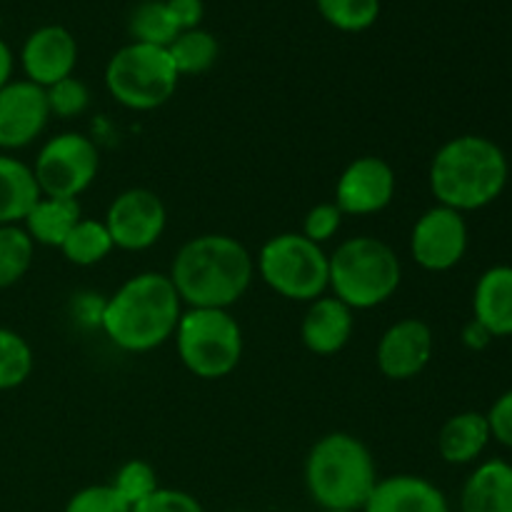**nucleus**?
<instances>
[{
	"instance_id": "obj_1",
	"label": "nucleus",
	"mask_w": 512,
	"mask_h": 512,
	"mask_svg": "<svg viewBox=\"0 0 512 512\" xmlns=\"http://www.w3.org/2000/svg\"><path fill=\"white\" fill-rule=\"evenodd\" d=\"M168 275L188 308L230 310L253 283L255 258L233 235L205 233L180 245Z\"/></svg>"
},
{
	"instance_id": "obj_2",
	"label": "nucleus",
	"mask_w": 512,
	"mask_h": 512,
	"mask_svg": "<svg viewBox=\"0 0 512 512\" xmlns=\"http://www.w3.org/2000/svg\"><path fill=\"white\" fill-rule=\"evenodd\" d=\"M183 300L165 273H138L103 303L98 323L115 348L150 353L173 340Z\"/></svg>"
},
{
	"instance_id": "obj_3",
	"label": "nucleus",
	"mask_w": 512,
	"mask_h": 512,
	"mask_svg": "<svg viewBox=\"0 0 512 512\" xmlns=\"http://www.w3.org/2000/svg\"><path fill=\"white\" fill-rule=\"evenodd\" d=\"M508 180V155L485 135H455L430 160L428 183L435 203L463 215L493 205L505 193Z\"/></svg>"
},
{
	"instance_id": "obj_4",
	"label": "nucleus",
	"mask_w": 512,
	"mask_h": 512,
	"mask_svg": "<svg viewBox=\"0 0 512 512\" xmlns=\"http://www.w3.org/2000/svg\"><path fill=\"white\" fill-rule=\"evenodd\" d=\"M303 480L320 510H363L380 478L368 445L335 430L315 440L305 458Z\"/></svg>"
},
{
	"instance_id": "obj_5",
	"label": "nucleus",
	"mask_w": 512,
	"mask_h": 512,
	"mask_svg": "<svg viewBox=\"0 0 512 512\" xmlns=\"http://www.w3.org/2000/svg\"><path fill=\"white\" fill-rule=\"evenodd\" d=\"M330 258V295L350 310H370L388 303L403 283V263L385 240L355 235L343 240Z\"/></svg>"
},
{
	"instance_id": "obj_6",
	"label": "nucleus",
	"mask_w": 512,
	"mask_h": 512,
	"mask_svg": "<svg viewBox=\"0 0 512 512\" xmlns=\"http://www.w3.org/2000/svg\"><path fill=\"white\" fill-rule=\"evenodd\" d=\"M173 338L180 363L200 380L228 378L243 360V328L230 310H183Z\"/></svg>"
},
{
	"instance_id": "obj_7",
	"label": "nucleus",
	"mask_w": 512,
	"mask_h": 512,
	"mask_svg": "<svg viewBox=\"0 0 512 512\" xmlns=\"http://www.w3.org/2000/svg\"><path fill=\"white\" fill-rule=\"evenodd\" d=\"M255 270L273 293L295 303H313L330 288L328 253L303 233H278L265 240Z\"/></svg>"
},
{
	"instance_id": "obj_8",
	"label": "nucleus",
	"mask_w": 512,
	"mask_h": 512,
	"mask_svg": "<svg viewBox=\"0 0 512 512\" xmlns=\"http://www.w3.org/2000/svg\"><path fill=\"white\" fill-rule=\"evenodd\" d=\"M180 75L168 48L128 43L115 50L105 65V88L123 108L148 113L175 95Z\"/></svg>"
},
{
	"instance_id": "obj_9",
	"label": "nucleus",
	"mask_w": 512,
	"mask_h": 512,
	"mask_svg": "<svg viewBox=\"0 0 512 512\" xmlns=\"http://www.w3.org/2000/svg\"><path fill=\"white\" fill-rule=\"evenodd\" d=\"M100 170V150L88 135H53L38 150L33 163L40 195L45 198L78 200L95 183Z\"/></svg>"
},
{
	"instance_id": "obj_10",
	"label": "nucleus",
	"mask_w": 512,
	"mask_h": 512,
	"mask_svg": "<svg viewBox=\"0 0 512 512\" xmlns=\"http://www.w3.org/2000/svg\"><path fill=\"white\" fill-rule=\"evenodd\" d=\"M470 230L463 213L435 203L425 210L410 233V255L428 273H448L463 263Z\"/></svg>"
},
{
	"instance_id": "obj_11",
	"label": "nucleus",
	"mask_w": 512,
	"mask_h": 512,
	"mask_svg": "<svg viewBox=\"0 0 512 512\" xmlns=\"http://www.w3.org/2000/svg\"><path fill=\"white\" fill-rule=\"evenodd\" d=\"M103 223L115 248L140 253V250L153 248L163 238L168 228V208L153 190L128 188L115 195Z\"/></svg>"
},
{
	"instance_id": "obj_12",
	"label": "nucleus",
	"mask_w": 512,
	"mask_h": 512,
	"mask_svg": "<svg viewBox=\"0 0 512 512\" xmlns=\"http://www.w3.org/2000/svg\"><path fill=\"white\" fill-rule=\"evenodd\" d=\"M398 178L388 160L363 155L353 163L345 165L335 183V198L340 213L345 218H365V215H378L393 203Z\"/></svg>"
},
{
	"instance_id": "obj_13",
	"label": "nucleus",
	"mask_w": 512,
	"mask_h": 512,
	"mask_svg": "<svg viewBox=\"0 0 512 512\" xmlns=\"http://www.w3.org/2000/svg\"><path fill=\"white\" fill-rule=\"evenodd\" d=\"M435 353V335L425 320H395L378 340L375 363L388 380L405 383L423 373Z\"/></svg>"
},
{
	"instance_id": "obj_14",
	"label": "nucleus",
	"mask_w": 512,
	"mask_h": 512,
	"mask_svg": "<svg viewBox=\"0 0 512 512\" xmlns=\"http://www.w3.org/2000/svg\"><path fill=\"white\" fill-rule=\"evenodd\" d=\"M50 123L45 88L30 80H10L0 90V150H23L45 133Z\"/></svg>"
},
{
	"instance_id": "obj_15",
	"label": "nucleus",
	"mask_w": 512,
	"mask_h": 512,
	"mask_svg": "<svg viewBox=\"0 0 512 512\" xmlns=\"http://www.w3.org/2000/svg\"><path fill=\"white\" fill-rule=\"evenodd\" d=\"M20 65L25 80L50 88L73 75L78 65V40L63 25H43L25 38Z\"/></svg>"
},
{
	"instance_id": "obj_16",
	"label": "nucleus",
	"mask_w": 512,
	"mask_h": 512,
	"mask_svg": "<svg viewBox=\"0 0 512 512\" xmlns=\"http://www.w3.org/2000/svg\"><path fill=\"white\" fill-rule=\"evenodd\" d=\"M363 512H450V503L428 478L400 473L378 480Z\"/></svg>"
},
{
	"instance_id": "obj_17",
	"label": "nucleus",
	"mask_w": 512,
	"mask_h": 512,
	"mask_svg": "<svg viewBox=\"0 0 512 512\" xmlns=\"http://www.w3.org/2000/svg\"><path fill=\"white\" fill-rule=\"evenodd\" d=\"M355 330V310H350L335 295L308 303L300 323V338L313 355H335L350 343Z\"/></svg>"
},
{
	"instance_id": "obj_18",
	"label": "nucleus",
	"mask_w": 512,
	"mask_h": 512,
	"mask_svg": "<svg viewBox=\"0 0 512 512\" xmlns=\"http://www.w3.org/2000/svg\"><path fill=\"white\" fill-rule=\"evenodd\" d=\"M473 318L493 338L512 335V265H493L473 290Z\"/></svg>"
},
{
	"instance_id": "obj_19",
	"label": "nucleus",
	"mask_w": 512,
	"mask_h": 512,
	"mask_svg": "<svg viewBox=\"0 0 512 512\" xmlns=\"http://www.w3.org/2000/svg\"><path fill=\"white\" fill-rule=\"evenodd\" d=\"M460 512H512V463H480L460 490Z\"/></svg>"
},
{
	"instance_id": "obj_20",
	"label": "nucleus",
	"mask_w": 512,
	"mask_h": 512,
	"mask_svg": "<svg viewBox=\"0 0 512 512\" xmlns=\"http://www.w3.org/2000/svg\"><path fill=\"white\" fill-rule=\"evenodd\" d=\"M490 440L493 435L485 413L465 410L443 423L438 433V453L448 465H470L480 460Z\"/></svg>"
},
{
	"instance_id": "obj_21",
	"label": "nucleus",
	"mask_w": 512,
	"mask_h": 512,
	"mask_svg": "<svg viewBox=\"0 0 512 512\" xmlns=\"http://www.w3.org/2000/svg\"><path fill=\"white\" fill-rule=\"evenodd\" d=\"M40 198L33 165L0 153V225H23Z\"/></svg>"
},
{
	"instance_id": "obj_22",
	"label": "nucleus",
	"mask_w": 512,
	"mask_h": 512,
	"mask_svg": "<svg viewBox=\"0 0 512 512\" xmlns=\"http://www.w3.org/2000/svg\"><path fill=\"white\" fill-rule=\"evenodd\" d=\"M83 218L78 200L70 198H40L23 220L25 233L33 238L35 245L58 248L65 243L70 230Z\"/></svg>"
},
{
	"instance_id": "obj_23",
	"label": "nucleus",
	"mask_w": 512,
	"mask_h": 512,
	"mask_svg": "<svg viewBox=\"0 0 512 512\" xmlns=\"http://www.w3.org/2000/svg\"><path fill=\"white\" fill-rule=\"evenodd\" d=\"M113 238H110L108 228H105L103 220L93 218H80L78 225L70 230V235L65 238V243L60 245V253L68 260L70 265H78V268H90V265H98L113 253Z\"/></svg>"
},
{
	"instance_id": "obj_24",
	"label": "nucleus",
	"mask_w": 512,
	"mask_h": 512,
	"mask_svg": "<svg viewBox=\"0 0 512 512\" xmlns=\"http://www.w3.org/2000/svg\"><path fill=\"white\" fill-rule=\"evenodd\" d=\"M220 53V45L213 33L203 28L183 30L178 38L168 45V55L173 60L178 75H203L215 65Z\"/></svg>"
},
{
	"instance_id": "obj_25",
	"label": "nucleus",
	"mask_w": 512,
	"mask_h": 512,
	"mask_svg": "<svg viewBox=\"0 0 512 512\" xmlns=\"http://www.w3.org/2000/svg\"><path fill=\"white\" fill-rule=\"evenodd\" d=\"M178 33L180 28L165 0H143L133 10V15H130V35H133V43L168 48L178 38Z\"/></svg>"
},
{
	"instance_id": "obj_26",
	"label": "nucleus",
	"mask_w": 512,
	"mask_h": 512,
	"mask_svg": "<svg viewBox=\"0 0 512 512\" xmlns=\"http://www.w3.org/2000/svg\"><path fill=\"white\" fill-rule=\"evenodd\" d=\"M35 258V243L23 225H0V290L20 283Z\"/></svg>"
},
{
	"instance_id": "obj_27",
	"label": "nucleus",
	"mask_w": 512,
	"mask_h": 512,
	"mask_svg": "<svg viewBox=\"0 0 512 512\" xmlns=\"http://www.w3.org/2000/svg\"><path fill=\"white\" fill-rule=\"evenodd\" d=\"M35 368L33 348L20 333L0 328V390L20 388Z\"/></svg>"
},
{
	"instance_id": "obj_28",
	"label": "nucleus",
	"mask_w": 512,
	"mask_h": 512,
	"mask_svg": "<svg viewBox=\"0 0 512 512\" xmlns=\"http://www.w3.org/2000/svg\"><path fill=\"white\" fill-rule=\"evenodd\" d=\"M325 23L343 33H360L380 18V0H315Z\"/></svg>"
},
{
	"instance_id": "obj_29",
	"label": "nucleus",
	"mask_w": 512,
	"mask_h": 512,
	"mask_svg": "<svg viewBox=\"0 0 512 512\" xmlns=\"http://www.w3.org/2000/svg\"><path fill=\"white\" fill-rule=\"evenodd\" d=\"M110 485L118 490V495L130 505V508H135V505L143 503L148 495H153L155 490L160 488L158 470H155L148 460L133 458L128 460V463L120 465L118 473L110 480Z\"/></svg>"
},
{
	"instance_id": "obj_30",
	"label": "nucleus",
	"mask_w": 512,
	"mask_h": 512,
	"mask_svg": "<svg viewBox=\"0 0 512 512\" xmlns=\"http://www.w3.org/2000/svg\"><path fill=\"white\" fill-rule=\"evenodd\" d=\"M45 98H48L50 118L73 120L83 115L90 105V90L80 78L70 75V78L60 80V83L45 88Z\"/></svg>"
},
{
	"instance_id": "obj_31",
	"label": "nucleus",
	"mask_w": 512,
	"mask_h": 512,
	"mask_svg": "<svg viewBox=\"0 0 512 512\" xmlns=\"http://www.w3.org/2000/svg\"><path fill=\"white\" fill-rule=\"evenodd\" d=\"M128 503L118 495V490L110 483L103 485H88V488L78 490L70 495L65 503V512H130Z\"/></svg>"
},
{
	"instance_id": "obj_32",
	"label": "nucleus",
	"mask_w": 512,
	"mask_h": 512,
	"mask_svg": "<svg viewBox=\"0 0 512 512\" xmlns=\"http://www.w3.org/2000/svg\"><path fill=\"white\" fill-rule=\"evenodd\" d=\"M343 220L345 215L340 213V208L333 203V200H330V203H318L305 213L303 230H300V233H303L308 240H313V243L325 245L340 233Z\"/></svg>"
},
{
	"instance_id": "obj_33",
	"label": "nucleus",
	"mask_w": 512,
	"mask_h": 512,
	"mask_svg": "<svg viewBox=\"0 0 512 512\" xmlns=\"http://www.w3.org/2000/svg\"><path fill=\"white\" fill-rule=\"evenodd\" d=\"M130 512H205L195 495L178 488H158Z\"/></svg>"
},
{
	"instance_id": "obj_34",
	"label": "nucleus",
	"mask_w": 512,
	"mask_h": 512,
	"mask_svg": "<svg viewBox=\"0 0 512 512\" xmlns=\"http://www.w3.org/2000/svg\"><path fill=\"white\" fill-rule=\"evenodd\" d=\"M485 418H488L490 435H493L495 443L512 450V388L495 398V403L490 405Z\"/></svg>"
},
{
	"instance_id": "obj_35",
	"label": "nucleus",
	"mask_w": 512,
	"mask_h": 512,
	"mask_svg": "<svg viewBox=\"0 0 512 512\" xmlns=\"http://www.w3.org/2000/svg\"><path fill=\"white\" fill-rule=\"evenodd\" d=\"M170 8V13H173L175 23H178L180 33L183 30H193V28H200V23H203L205 18V3L203 0H165Z\"/></svg>"
},
{
	"instance_id": "obj_36",
	"label": "nucleus",
	"mask_w": 512,
	"mask_h": 512,
	"mask_svg": "<svg viewBox=\"0 0 512 512\" xmlns=\"http://www.w3.org/2000/svg\"><path fill=\"white\" fill-rule=\"evenodd\" d=\"M460 338H463V345L468 350H473V353H480V350H485L488 348L490 343H493V335L488 333V330L483 328V325L478 323V320H470L468 325H465L463 328V335H460Z\"/></svg>"
},
{
	"instance_id": "obj_37",
	"label": "nucleus",
	"mask_w": 512,
	"mask_h": 512,
	"mask_svg": "<svg viewBox=\"0 0 512 512\" xmlns=\"http://www.w3.org/2000/svg\"><path fill=\"white\" fill-rule=\"evenodd\" d=\"M13 65H15L13 50H10V45L0 38V90L13 80Z\"/></svg>"
},
{
	"instance_id": "obj_38",
	"label": "nucleus",
	"mask_w": 512,
	"mask_h": 512,
	"mask_svg": "<svg viewBox=\"0 0 512 512\" xmlns=\"http://www.w3.org/2000/svg\"><path fill=\"white\" fill-rule=\"evenodd\" d=\"M320 512H363V510H320Z\"/></svg>"
},
{
	"instance_id": "obj_39",
	"label": "nucleus",
	"mask_w": 512,
	"mask_h": 512,
	"mask_svg": "<svg viewBox=\"0 0 512 512\" xmlns=\"http://www.w3.org/2000/svg\"><path fill=\"white\" fill-rule=\"evenodd\" d=\"M0 25H3V20H0Z\"/></svg>"
}]
</instances>
